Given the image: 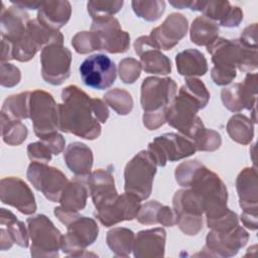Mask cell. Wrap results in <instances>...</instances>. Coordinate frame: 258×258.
Wrapping results in <instances>:
<instances>
[{
  "label": "cell",
  "mask_w": 258,
  "mask_h": 258,
  "mask_svg": "<svg viewBox=\"0 0 258 258\" xmlns=\"http://www.w3.org/2000/svg\"><path fill=\"white\" fill-rule=\"evenodd\" d=\"M31 92H23L9 96L3 103L1 114L14 120L29 118V102Z\"/></svg>",
  "instance_id": "836d02e7"
},
{
  "label": "cell",
  "mask_w": 258,
  "mask_h": 258,
  "mask_svg": "<svg viewBox=\"0 0 258 258\" xmlns=\"http://www.w3.org/2000/svg\"><path fill=\"white\" fill-rule=\"evenodd\" d=\"M52 43H63L59 30L48 28L37 18L29 20L23 36L12 45L13 59L28 61L38 50Z\"/></svg>",
  "instance_id": "5b68a950"
},
{
  "label": "cell",
  "mask_w": 258,
  "mask_h": 258,
  "mask_svg": "<svg viewBox=\"0 0 258 258\" xmlns=\"http://www.w3.org/2000/svg\"><path fill=\"white\" fill-rule=\"evenodd\" d=\"M248 239V232L240 225L224 232L211 230L207 235L204 249L210 256L231 257L246 245Z\"/></svg>",
  "instance_id": "e0dca14e"
},
{
  "label": "cell",
  "mask_w": 258,
  "mask_h": 258,
  "mask_svg": "<svg viewBox=\"0 0 258 258\" xmlns=\"http://www.w3.org/2000/svg\"><path fill=\"white\" fill-rule=\"evenodd\" d=\"M88 196L89 188L83 177L76 176L64 186L59 198V207L68 212L79 213L85 209Z\"/></svg>",
  "instance_id": "f1b7e54d"
},
{
  "label": "cell",
  "mask_w": 258,
  "mask_h": 258,
  "mask_svg": "<svg viewBox=\"0 0 258 258\" xmlns=\"http://www.w3.org/2000/svg\"><path fill=\"white\" fill-rule=\"evenodd\" d=\"M28 21L29 15L24 9L15 5L5 9L4 4H2L1 35L12 45L23 36Z\"/></svg>",
  "instance_id": "484cf974"
},
{
  "label": "cell",
  "mask_w": 258,
  "mask_h": 258,
  "mask_svg": "<svg viewBox=\"0 0 258 258\" xmlns=\"http://www.w3.org/2000/svg\"><path fill=\"white\" fill-rule=\"evenodd\" d=\"M72 44L78 53H88L94 50H99L98 41L92 31L78 32L72 39Z\"/></svg>",
  "instance_id": "ee69618b"
},
{
  "label": "cell",
  "mask_w": 258,
  "mask_h": 258,
  "mask_svg": "<svg viewBox=\"0 0 258 258\" xmlns=\"http://www.w3.org/2000/svg\"><path fill=\"white\" fill-rule=\"evenodd\" d=\"M189 9L203 12L204 16L225 27H236L243 20L242 9L229 1H192Z\"/></svg>",
  "instance_id": "ffe728a7"
},
{
  "label": "cell",
  "mask_w": 258,
  "mask_h": 258,
  "mask_svg": "<svg viewBox=\"0 0 258 258\" xmlns=\"http://www.w3.org/2000/svg\"><path fill=\"white\" fill-rule=\"evenodd\" d=\"M1 126L3 141L8 145H19L27 137V128L20 120H14L1 114Z\"/></svg>",
  "instance_id": "e575fe53"
},
{
  "label": "cell",
  "mask_w": 258,
  "mask_h": 258,
  "mask_svg": "<svg viewBox=\"0 0 258 258\" xmlns=\"http://www.w3.org/2000/svg\"><path fill=\"white\" fill-rule=\"evenodd\" d=\"M197 151L195 142L182 134L164 133L155 137L147 147V152L157 166H164L192 155Z\"/></svg>",
  "instance_id": "9c48e42d"
},
{
  "label": "cell",
  "mask_w": 258,
  "mask_h": 258,
  "mask_svg": "<svg viewBox=\"0 0 258 258\" xmlns=\"http://www.w3.org/2000/svg\"><path fill=\"white\" fill-rule=\"evenodd\" d=\"M12 4L21 9H39L44 1L36 0H10Z\"/></svg>",
  "instance_id": "f5cc1de1"
},
{
  "label": "cell",
  "mask_w": 258,
  "mask_h": 258,
  "mask_svg": "<svg viewBox=\"0 0 258 258\" xmlns=\"http://www.w3.org/2000/svg\"><path fill=\"white\" fill-rule=\"evenodd\" d=\"M156 164L147 152L141 150L125 166L124 189L141 201L149 198L156 173Z\"/></svg>",
  "instance_id": "8992f818"
},
{
  "label": "cell",
  "mask_w": 258,
  "mask_h": 258,
  "mask_svg": "<svg viewBox=\"0 0 258 258\" xmlns=\"http://www.w3.org/2000/svg\"><path fill=\"white\" fill-rule=\"evenodd\" d=\"M87 185L95 208H99L118 196L111 169L99 168L91 172L87 179Z\"/></svg>",
  "instance_id": "603a6c76"
},
{
  "label": "cell",
  "mask_w": 258,
  "mask_h": 258,
  "mask_svg": "<svg viewBox=\"0 0 258 258\" xmlns=\"http://www.w3.org/2000/svg\"><path fill=\"white\" fill-rule=\"evenodd\" d=\"M197 150L200 151H214L221 146V135L212 129L204 127L194 139Z\"/></svg>",
  "instance_id": "b9f144b4"
},
{
  "label": "cell",
  "mask_w": 258,
  "mask_h": 258,
  "mask_svg": "<svg viewBox=\"0 0 258 258\" xmlns=\"http://www.w3.org/2000/svg\"><path fill=\"white\" fill-rule=\"evenodd\" d=\"M252 120L240 113L235 114L227 124V132L232 140L247 145L254 136V128Z\"/></svg>",
  "instance_id": "d6a6232c"
},
{
  "label": "cell",
  "mask_w": 258,
  "mask_h": 258,
  "mask_svg": "<svg viewBox=\"0 0 258 258\" xmlns=\"http://www.w3.org/2000/svg\"><path fill=\"white\" fill-rule=\"evenodd\" d=\"M123 6V1H89L87 8L90 16L93 19L113 17L114 14L119 12Z\"/></svg>",
  "instance_id": "ab89813d"
},
{
  "label": "cell",
  "mask_w": 258,
  "mask_h": 258,
  "mask_svg": "<svg viewBox=\"0 0 258 258\" xmlns=\"http://www.w3.org/2000/svg\"><path fill=\"white\" fill-rule=\"evenodd\" d=\"M1 224V250L9 249L14 243L21 246H28V230L23 222L19 221L15 215L2 208L0 209Z\"/></svg>",
  "instance_id": "cb8c5ba5"
},
{
  "label": "cell",
  "mask_w": 258,
  "mask_h": 258,
  "mask_svg": "<svg viewBox=\"0 0 258 258\" xmlns=\"http://www.w3.org/2000/svg\"><path fill=\"white\" fill-rule=\"evenodd\" d=\"M179 91L183 92L191 99L197 101L202 109L207 106L210 100V93L206 85L197 78H185L184 84L180 87Z\"/></svg>",
  "instance_id": "74e56055"
},
{
  "label": "cell",
  "mask_w": 258,
  "mask_h": 258,
  "mask_svg": "<svg viewBox=\"0 0 258 258\" xmlns=\"http://www.w3.org/2000/svg\"><path fill=\"white\" fill-rule=\"evenodd\" d=\"M176 69L179 75L185 78L204 76L208 72V61L198 49L187 48L175 56Z\"/></svg>",
  "instance_id": "f546056e"
},
{
  "label": "cell",
  "mask_w": 258,
  "mask_h": 258,
  "mask_svg": "<svg viewBox=\"0 0 258 258\" xmlns=\"http://www.w3.org/2000/svg\"><path fill=\"white\" fill-rule=\"evenodd\" d=\"M2 49H1V62L8 61L10 59H13L12 55V44L7 41L6 39L2 38Z\"/></svg>",
  "instance_id": "11a10c76"
},
{
  "label": "cell",
  "mask_w": 258,
  "mask_h": 258,
  "mask_svg": "<svg viewBox=\"0 0 258 258\" xmlns=\"http://www.w3.org/2000/svg\"><path fill=\"white\" fill-rule=\"evenodd\" d=\"M166 232L163 228L143 230L137 233L133 243V253L137 258L164 256Z\"/></svg>",
  "instance_id": "7402d4cb"
},
{
  "label": "cell",
  "mask_w": 258,
  "mask_h": 258,
  "mask_svg": "<svg viewBox=\"0 0 258 258\" xmlns=\"http://www.w3.org/2000/svg\"><path fill=\"white\" fill-rule=\"evenodd\" d=\"M40 141H42L46 147L50 150V152L52 154H59L63 148H64V145H66V140L64 138L62 137L61 134L59 133H54V134H51L43 139H40Z\"/></svg>",
  "instance_id": "681fc988"
},
{
  "label": "cell",
  "mask_w": 258,
  "mask_h": 258,
  "mask_svg": "<svg viewBox=\"0 0 258 258\" xmlns=\"http://www.w3.org/2000/svg\"><path fill=\"white\" fill-rule=\"evenodd\" d=\"M222 102L224 106L232 112H240L244 109L243 95L241 91V83L232 85L229 88H225L221 93Z\"/></svg>",
  "instance_id": "60d3db41"
},
{
  "label": "cell",
  "mask_w": 258,
  "mask_h": 258,
  "mask_svg": "<svg viewBox=\"0 0 258 258\" xmlns=\"http://www.w3.org/2000/svg\"><path fill=\"white\" fill-rule=\"evenodd\" d=\"M0 198L3 204L16 208L24 215H31L36 211L33 192L19 177L9 176L1 179Z\"/></svg>",
  "instance_id": "ac0fdd59"
},
{
  "label": "cell",
  "mask_w": 258,
  "mask_h": 258,
  "mask_svg": "<svg viewBox=\"0 0 258 258\" xmlns=\"http://www.w3.org/2000/svg\"><path fill=\"white\" fill-rule=\"evenodd\" d=\"M72 52L61 43H52L41 49L42 79L53 86L61 85L71 74Z\"/></svg>",
  "instance_id": "7c38bea8"
},
{
  "label": "cell",
  "mask_w": 258,
  "mask_h": 258,
  "mask_svg": "<svg viewBox=\"0 0 258 258\" xmlns=\"http://www.w3.org/2000/svg\"><path fill=\"white\" fill-rule=\"evenodd\" d=\"M51 154L42 141L33 142L27 146V155L31 161L47 163L51 159Z\"/></svg>",
  "instance_id": "c3c4849f"
},
{
  "label": "cell",
  "mask_w": 258,
  "mask_h": 258,
  "mask_svg": "<svg viewBox=\"0 0 258 258\" xmlns=\"http://www.w3.org/2000/svg\"><path fill=\"white\" fill-rule=\"evenodd\" d=\"M29 118L32 121L33 131L39 139L54 134L59 129L58 104L51 94L35 90L30 94Z\"/></svg>",
  "instance_id": "52a82bcc"
},
{
  "label": "cell",
  "mask_w": 258,
  "mask_h": 258,
  "mask_svg": "<svg viewBox=\"0 0 258 258\" xmlns=\"http://www.w3.org/2000/svg\"><path fill=\"white\" fill-rule=\"evenodd\" d=\"M236 188L243 213L257 215L258 182L255 167H246L239 173L236 179Z\"/></svg>",
  "instance_id": "d4e9b609"
},
{
  "label": "cell",
  "mask_w": 258,
  "mask_h": 258,
  "mask_svg": "<svg viewBox=\"0 0 258 258\" xmlns=\"http://www.w3.org/2000/svg\"><path fill=\"white\" fill-rule=\"evenodd\" d=\"M202 109L200 104L181 91L174 97L166 109L165 122L185 137L196 138L199 132L205 127L198 112Z\"/></svg>",
  "instance_id": "277c9868"
},
{
  "label": "cell",
  "mask_w": 258,
  "mask_h": 258,
  "mask_svg": "<svg viewBox=\"0 0 258 258\" xmlns=\"http://www.w3.org/2000/svg\"><path fill=\"white\" fill-rule=\"evenodd\" d=\"M91 31L95 34L99 50L110 53H123L129 49L130 35L121 28L115 17L93 19Z\"/></svg>",
  "instance_id": "9a60e30c"
},
{
  "label": "cell",
  "mask_w": 258,
  "mask_h": 258,
  "mask_svg": "<svg viewBox=\"0 0 258 258\" xmlns=\"http://www.w3.org/2000/svg\"><path fill=\"white\" fill-rule=\"evenodd\" d=\"M241 221L243 225L250 229V230H257V215L256 214H249V213H242L241 214Z\"/></svg>",
  "instance_id": "db71d44e"
},
{
  "label": "cell",
  "mask_w": 258,
  "mask_h": 258,
  "mask_svg": "<svg viewBox=\"0 0 258 258\" xmlns=\"http://www.w3.org/2000/svg\"><path fill=\"white\" fill-rule=\"evenodd\" d=\"M61 101L58 104L59 130L88 140L100 136L101 123H105L109 117L105 102L91 98L75 85L62 90Z\"/></svg>",
  "instance_id": "6da1fadb"
},
{
  "label": "cell",
  "mask_w": 258,
  "mask_h": 258,
  "mask_svg": "<svg viewBox=\"0 0 258 258\" xmlns=\"http://www.w3.org/2000/svg\"><path fill=\"white\" fill-rule=\"evenodd\" d=\"M176 83L171 78L148 77L141 85V107L144 113L166 112L175 97Z\"/></svg>",
  "instance_id": "8fae6325"
},
{
  "label": "cell",
  "mask_w": 258,
  "mask_h": 258,
  "mask_svg": "<svg viewBox=\"0 0 258 258\" xmlns=\"http://www.w3.org/2000/svg\"><path fill=\"white\" fill-rule=\"evenodd\" d=\"M99 233V227L92 218L78 216L67 225V234L62 235L60 249L70 256L82 257L94 254L84 253L92 245Z\"/></svg>",
  "instance_id": "30bf717a"
},
{
  "label": "cell",
  "mask_w": 258,
  "mask_h": 258,
  "mask_svg": "<svg viewBox=\"0 0 258 258\" xmlns=\"http://www.w3.org/2000/svg\"><path fill=\"white\" fill-rule=\"evenodd\" d=\"M257 24L256 23H253L249 26H247L241 36H240V39L247 45V46H250V47H253V48H257Z\"/></svg>",
  "instance_id": "816d5d0a"
},
{
  "label": "cell",
  "mask_w": 258,
  "mask_h": 258,
  "mask_svg": "<svg viewBox=\"0 0 258 258\" xmlns=\"http://www.w3.org/2000/svg\"><path fill=\"white\" fill-rule=\"evenodd\" d=\"M31 239L32 257H57L62 235L53 223L44 215H36L26 220Z\"/></svg>",
  "instance_id": "ba28073f"
},
{
  "label": "cell",
  "mask_w": 258,
  "mask_h": 258,
  "mask_svg": "<svg viewBox=\"0 0 258 258\" xmlns=\"http://www.w3.org/2000/svg\"><path fill=\"white\" fill-rule=\"evenodd\" d=\"M64 161L70 170L78 177H88L93 166V152L90 147L81 142L68 145L63 153Z\"/></svg>",
  "instance_id": "4316f807"
},
{
  "label": "cell",
  "mask_w": 258,
  "mask_h": 258,
  "mask_svg": "<svg viewBox=\"0 0 258 258\" xmlns=\"http://www.w3.org/2000/svg\"><path fill=\"white\" fill-rule=\"evenodd\" d=\"M135 235L127 228H114L107 233L106 241L111 251L119 257H127L133 249Z\"/></svg>",
  "instance_id": "1f68e13d"
},
{
  "label": "cell",
  "mask_w": 258,
  "mask_h": 258,
  "mask_svg": "<svg viewBox=\"0 0 258 258\" xmlns=\"http://www.w3.org/2000/svg\"><path fill=\"white\" fill-rule=\"evenodd\" d=\"M175 225L185 235H197L203 229V216L178 215L176 216Z\"/></svg>",
  "instance_id": "f6af8a7d"
},
{
  "label": "cell",
  "mask_w": 258,
  "mask_h": 258,
  "mask_svg": "<svg viewBox=\"0 0 258 258\" xmlns=\"http://www.w3.org/2000/svg\"><path fill=\"white\" fill-rule=\"evenodd\" d=\"M161 204L157 201H150L142 205L136 216L137 221L143 225H155L157 224V215Z\"/></svg>",
  "instance_id": "bcb514c9"
},
{
  "label": "cell",
  "mask_w": 258,
  "mask_h": 258,
  "mask_svg": "<svg viewBox=\"0 0 258 258\" xmlns=\"http://www.w3.org/2000/svg\"><path fill=\"white\" fill-rule=\"evenodd\" d=\"M80 76L83 83L90 88L105 90L111 87L117 76L115 62L106 54L97 53L86 57L81 63Z\"/></svg>",
  "instance_id": "5bb4252c"
},
{
  "label": "cell",
  "mask_w": 258,
  "mask_h": 258,
  "mask_svg": "<svg viewBox=\"0 0 258 258\" xmlns=\"http://www.w3.org/2000/svg\"><path fill=\"white\" fill-rule=\"evenodd\" d=\"M134 49L140 56V64L145 73L167 75L171 72L170 59L155 46L149 35L137 38Z\"/></svg>",
  "instance_id": "44dd1931"
},
{
  "label": "cell",
  "mask_w": 258,
  "mask_h": 258,
  "mask_svg": "<svg viewBox=\"0 0 258 258\" xmlns=\"http://www.w3.org/2000/svg\"><path fill=\"white\" fill-rule=\"evenodd\" d=\"M175 222H176V217L173 209L169 208L168 206L162 205L157 215V224H160L166 227H171L175 225Z\"/></svg>",
  "instance_id": "f907efd6"
},
{
  "label": "cell",
  "mask_w": 258,
  "mask_h": 258,
  "mask_svg": "<svg viewBox=\"0 0 258 258\" xmlns=\"http://www.w3.org/2000/svg\"><path fill=\"white\" fill-rule=\"evenodd\" d=\"M131 6L138 17H141L147 21H156L164 12L165 2L160 0H133L131 2Z\"/></svg>",
  "instance_id": "8d00e7d4"
},
{
  "label": "cell",
  "mask_w": 258,
  "mask_h": 258,
  "mask_svg": "<svg viewBox=\"0 0 258 258\" xmlns=\"http://www.w3.org/2000/svg\"><path fill=\"white\" fill-rule=\"evenodd\" d=\"M192 1L188 0H178V1H169V4H171L173 7L178 8V9H183V8H190Z\"/></svg>",
  "instance_id": "9f6ffc18"
},
{
  "label": "cell",
  "mask_w": 258,
  "mask_h": 258,
  "mask_svg": "<svg viewBox=\"0 0 258 258\" xmlns=\"http://www.w3.org/2000/svg\"><path fill=\"white\" fill-rule=\"evenodd\" d=\"M104 101L117 114L127 115L133 108V99L131 95L123 89H113L104 95Z\"/></svg>",
  "instance_id": "d590c367"
},
{
  "label": "cell",
  "mask_w": 258,
  "mask_h": 258,
  "mask_svg": "<svg viewBox=\"0 0 258 258\" xmlns=\"http://www.w3.org/2000/svg\"><path fill=\"white\" fill-rule=\"evenodd\" d=\"M185 187H189L200 199L207 222L223 216L230 210L227 207L228 191L225 183L203 163H198Z\"/></svg>",
  "instance_id": "3957f363"
},
{
  "label": "cell",
  "mask_w": 258,
  "mask_h": 258,
  "mask_svg": "<svg viewBox=\"0 0 258 258\" xmlns=\"http://www.w3.org/2000/svg\"><path fill=\"white\" fill-rule=\"evenodd\" d=\"M241 90L244 101V109L252 112L253 122L256 123V97H257V74H248L241 83Z\"/></svg>",
  "instance_id": "f35d334b"
},
{
  "label": "cell",
  "mask_w": 258,
  "mask_h": 258,
  "mask_svg": "<svg viewBox=\"0 0 258 258\" xmlns=\"http://www.w3.org/2000/svg\"><path fill=\"white\" fill-rule=\"evenodd\" d=\"M141 64L135 58H123L119 62V76L123 83L133 84L140 76Z\"/></svg>",
  "instance_id": "7bdbcfd3"
},
{
  "label": "cell",
  "mask_w": 258,
  "mask_h": 258,
  "mask_svg": "<svg viewBox=\"0 0 258 258\" xmlns=\"http://www.w3.org/2000/svg\"><path fill=\"white\" fill-rule=\"evenodd\" d=\"M187 19L179 13L169 14L160 26L153 28L150 38L158 49L169 50L186 34Z\"/></svg>",
  "instance_id": "d6986e66"
},
{
  "label": "cell",
  "mask_w": 258,
  "mask_h": 258,
  "mask_svg": "<svg viewBox=\"0 0 258 258\" xmlns=\"http://www.w3.org/2000/svg\"><path fill=\"white\" fill-rule=\"evenodd\" d=\"M27 179L33 187L53 203H58L60 195L69 180L58 168L46 163L32 161L27 168Z\"/></svg>",
  "instance_id": "4fadbf2b"
},
{
  "label": "cell",
  "mask_w": 258,
  "mask_h": 258,
  "mask_svg": "<svg viewBox=\"0 0 258 258\" xmlns=\"http://www.w3.org/2000/svg\"><path fill=\"white\" fill-rule=\"evenodd\" d=\"M71 14L72 6L69 1H44L38 9L37 19L48 28L58 30L67 24Z\"/></svg>",
  "instance_id": "83f0119b"
},
{
  "label": "cell",
  "mask_w": 258,
  "mask_h": 258,
  "mask_svg": "<svg viewBox=\"0 0 258 258\" xmlns=\"http://www.w3.org/2000/svg\"><path fill=\"white\" fill-rule=\"evenodd\" d=\"M212 55L214 67L211 77L218 86H227L236 78L238 69L251 72L257 69V48L247 46L240 38L226 39L218 37L207 46Z\"/></svg>",
  "instance_id": "7a4b0ae2"
},
{
  "label": "cell",
  "mask_w": 258,
  "mask_h": 258,
  "mask_svg": "<svg viewBox=\"0 0 258 258\" xmlns=\"http://www.w3.org/2000/svg\"><path fill=\"white\" fill-rule=\"evenodd\" d=\"M219 25L206 16L197 17L190 26V40L200 46L210 45L219 37Z\"/></svg>",
  "instance_id": "4dcf8cb0"
},
{
  "label": "cell",
  "mask_w": 258,
  "mask_h": 258,
  "mask_svg": "<svg viewBox=\"0 0 258 258\" xmlns=\"http://www.w3.org/2000/svg\"><path fill=\"white\" fill-rule=\"evenodd\" d=\"M140 202L141 200L136 196L125 191L96 208L95 217L105 227H111L123 221H131L136 218L139 212Z\"/></svg>",
  "instance_id": "2e32d148"
},
{
  "label": "cell",
  "mask_w": 258,
  "mask_h": 258,
  "mask_svg": "<svg viewBox=\"0 0 258 258\" xmlns=\"http://www.w3.org/2000/svg\"><path fill=\"white\" fill-rule=\"evenodd\" d=\"M0 83L1 86L11 88L16 86L21 79L20 70L9 62H1L0 71Z\"/></svg>",
  "instance_id": "7dc6e473"
}]
</instances>
